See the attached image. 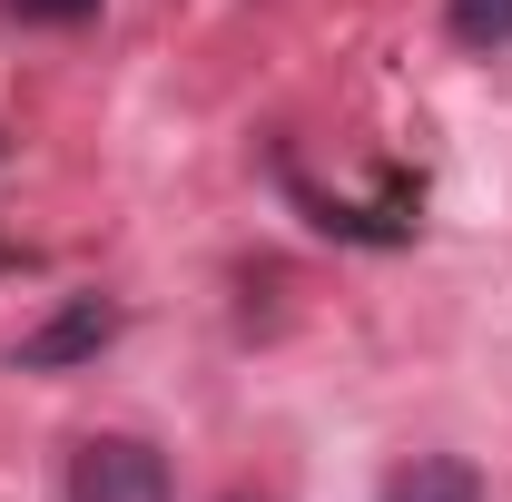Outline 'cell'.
Here are the masks:
<instances>
[{"label":"cell","mask_w":512,"mask_h":502,"mask_svg":"<svg viewBox=\"0 0 512 502\" xmlns=\"http://www.w3.org/2000/svg\"><path fill=\"white\" fill-rule=\"evenodd\" d=\"M227 502H247V493H227Z\"/></svg>","instance_id":"6"},{"label":"cell","mask_w":512,"mask_h":502,"mask_svg":"<svg viewBox=\"0 0 512 502\" xmlns=\"http://www.w3.org/2000/svg\"><path fill=\"white\" fill-rule=\"evenodd\" d=\"M375 502H483V473H473L463 453H404V463L384 473Z\"/></svg>","instance_id":"3"},{"label":"cell","mask_w":512,"mask_h":502,"mask_svg":"<svg viewBox=\"0 0 512 502\" xmlns=\"http://www.w3.org/2000/svg\"><path fill=\"white\" fill-rule=\"evenodd\" d=\"M69 502H178L168 453L138 434H89L69 453Z\"/></svg>","instance_id":"1"},{"label":"cell","mask_w":512,"mask_h":502,"mask_svg":"<svg viewBox=\"0 0 512 502\" xmlns=\"http://www.w3.org/2000/svg\"><path fill=\"white\" fill-rule=\"evenodd\" d=\"M10 10H20V20H60V30L69 20H99V0H10Z\"/></svg>","instance_id":"5"},{"label":"cell","mask_w":512,"mask_h":502,"mask_svg":"<svg viewBox=\"0 0 512 502\" xmlns=\"http://www.w3.org/2000/svg\"><path fill=\"white\" fill-rule=\"evenodd\" d=\"M444 30L463 50H503L512 40V0H444Z\"/></svg>","instance_id":"4"},{"label":"cell","mask_w":512,"mask_h":502,"mask_svg":"<svg viewBox=\"0 0 512 502\" xmlns=\"http://www.w3.org/2000/svg\"><path fill=\"white\" fill-rule=\"evenodd\" d=\"M109 335H119V306H99V296H69L50 325H30V335H20V365H30V375H60V365H89Z\"/></svg>","instance_id":"2"}]
</instances>
